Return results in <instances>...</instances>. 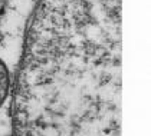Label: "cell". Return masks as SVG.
Instances as JSON below:
<instances>
[{
  "label": "cell",
  "mask_w": 151,
  "mask_h": 136,
  "mask_svg": "<svg viewBox=\"0 0 151 136\" xmlns=\"http://www.w3.org/2000/svg\"><path fill=\"white\" fill-rule=\"evenodd\" d=\"M9 88H10V76L6 63L0 59V106L4 103L7 95H9Z\"/></svg>",
  "instance_id": "obj_1"
}]
</instances>
